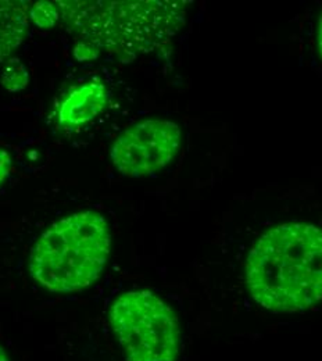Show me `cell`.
<instances>
[{
  "instance_id": "cell-10",
  "label": "cell",
  "mask_w": 322,
  "mask_h": 361,
  "mask_svg": "<svg viewBox=\"0 0 322 361\" xmlns=\"http://www.w3.org/2000/svg\"><path fill=\"white\" fill-rule=\"evenodd\" d=\"M99 54V49L96 46H93L89 42H78L75 49H74V56L80 60V61H85V60H93L96 59Z\"/></svg>"
},
{
  "instance_id": "cell-3",
  "label": "cell",
  "mask_w": 322,
  "mask_h": 361,
  "mask_svg": "<svg viewBox=\"0 0 322 361\" xmlns=\"http://www.w3.org/2000/svg\"><path fill=\"white\" fill-rule=\"evenodd\" d=\"M110 247L107 221L94 212H80L58 220L38 239L31 274L50 292H78L99 278Z\"/></svg>"
},
{
  "instance_id": "cell-6",
  "label": "cell",
  "mask_w": 322,
  "mask_h": 361,
  "mask_svg": "<svg viewBox=\"0 0 322 361\" xmlns=\"http://www.w3.org/2000/svg\"><path fill=\"white\" fill-rule=\"evenodd\" d=\"M107 104V90L103 84L91 82L71 90L61 102L57 120L60 126L77 127L97 117Z\"/></svg>"
},
{
  "instance_id": "cell-8",
  "label": "cell",
  "mask_w": 322,
  "mask_h": 361,
  "mask_svg": "<svg viewBox=\"0 0 322 361\" xmlns=\"http://www.w3.org/2000/svg\"><path fill=\"white\" fill-rule=\"evenodd\" d=\"M1 84L8 92H18L28 85V71L20 60H10L1 75Z\"/></svg>"
},
{
  "instance_id": "cell-9",
  "label": "cell",
  "mask_w": 322,
  "mask_h": 361,
  "mask_svg": "<svg viewBox=\"0 0 322 361\" xmlns=\"http://www.w3.org/2000/svg\"><path fill=\"white\" fill-rule=\"evenodd\" d=\"M58 7L50 1H38L32 6L30 17L39 28H51L58 18Z\"/></svg>"
},
{
  "instance_id": "cell-2",
  "label": "cell",
  "mask_w": 322,
  "mask_h": 361,
  "mask_svg": "<svg viewBox=\"0 0 322 361\" xmlns=\"http://www.w3.org/2000/svg\"><path fill=\"white\" fill-rule=\"evenodd\" d=\"M68 28L97 49L138 54L168 41L184 24L177 1H60Z\"/></svg>"
},
{
  "instance_id": "cell-4",
  "label": "cell",
  "mask_w": 322,
  "mask_h": 361,
  "mask_svg": "<svg viewBox=\"0 0 322 361\" xmlns=\"http://www.w3.org/2000/svg\"><path fill=\"white\" fill-rule=\"evenodd\" d=\"M110 321L127 360H177V317L151 292L132 290L121 295L111 307Z\"/></svg>"
},
{
  "instance_id": "cell-13",
  "label": "cell",
  "mask_w": 322,
  "mask_h": 361,
  "mask_svg": "<svg viewBox=\"0 0 322 361\" xmlns=\"http://www.w3.org/2000/svg\"><path fill=\"white\" fill-rule=\"evenodd\" d=\"M0 361H8V357H7V355H6V352L0 348Z\"/></svg>"
},
{
  "instance_id": "cell-12",
  "label": "cell",
  "mask_w": 322,
  "mask_h": 361,
  "mask_svg": "<svg viewBox=\"0 0 322 361\" xmlns=\"http://www.w3.org/2000/svg\"><path fill=\"white\" fill-rule=\"evenodd\" d=\"M318 47H320V53L322 56V16L320 20V30H318Z\"/></svg>"
},
{
  "instance_id": "cell-5",
  "label": "cell",
  "mask_w": 322,
  "mask_h": 361,
  "mask_svg": "<svg viewBox=\"0 0 322 361\" xmlns=\"http://www.w3.org/2000/svg\"><path fill=\"white\" fill-rule=\"evenodd\" d=\"M180 146L181 130L175 123L144 120L117 137L111 147V161L127 177H144L164 169Z\"/></svg>"
},
{
  "instance_id": "cell-7",
  "label": "cell",
  "mask_w": 322,
  "mask_h": 361,
  "mask_svg": "<svg viewBox=\"0 0 322 361\" xmlns=\"http://www.w3.org/2000/svg\"><path fill=\"white\" fill-rule=\"evenodd\" d=\"M28 7L25 1L0 0V63L23 44L28 31Z\"/></svg>"
},
{
  "instance_id": "cell-11",
  "label": "cell",
  "mask_w": 322,
  "mask_h": 361,
  "mask_svg": "<svg viewBox=\"0 0 322 361\" xmlns=\"http://www.w3.org/2000/svg\"><path fill=\"white\" fill-rule=\"evenodd\" d=\"M11 167H13V161L10 154L6 150L0 149V185L8 177Z\"/></svg>"
},
{
  "instance_id": "cell-1",
  "label": "cell",
  "mask_w": 322,
  "mask_h": 361,
  "mask_svg": "<svg viewBox=\"0 0 322 361\" xmlns=\"http://www.w3.org/2000/svg\"><path fill=\"white\" fill-rule=\"evenodd\" d=\"M246 279L253 299L274 313H296L322 300V231L274 226L252 249Z\"/></svg>"
}]
</instances>
